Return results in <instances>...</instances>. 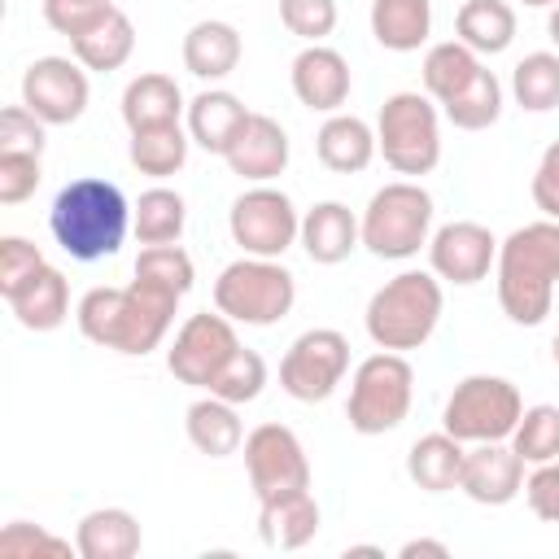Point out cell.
Returning a JSON list of instances; mask_svg holds the SVG:
<instances>
[{
    "mask_svg": "<svg viewBox=\"0 0 559 559\" xmlns=\"http://www.w3.org/2000/svg\"><path fill=\"white\" fill-rule=\"evenodd\" d=\"M183 297L148 284V280H131L127 288H87L74 306V323L79 332L100 345V349H114V354H153L170 323H175V310H179Z\"/></svg>",
    "mask_w": 559,
    "mask_h": 559,
    "instance_id": "1",
    "label": "cell"
},
{
    "mask_svg": "<svg viewBox=\"0 0 559 559\" xmlns=\"http://www.w3.org/2000/svg\"><path fill=\"white\" fill-rule=\"evenodd\" d=\"M493 284H498V306L511 323L520 328L546 323L559 284V223L537 218L515 227L507 240H498Z\"/></svg>",
    "mask_w": 559,
    "mask_h": 559,
    "instance_id": "2",
    "label": "cell"
},
{
    "mask_svg": "<svg viewBox=\"0 0 559 559\" xmlns=\"http://www.w3.org/2000/svg\"><path fill=\"white\" fill-rule=\"evenodd\" d=\"M48 231L74 262H100L114 258L131 231V205L118 183L79 175L70 179L48 210Z\"/></svg>",
    "mask_w": 559,
    "mask_h": 559,
    "instance_id": "3",
    "label": "cell"
},
{
    "mask_svg": "<svg viewBox=\"0 0 559 559\" xmlns=\"http://www.w3.org/2000/svg\"><path fill=\"white\" fill-rule=\"evenodd\" d=\"M441 306H445V293L432 271H397L371 293L362 323L376 349L406 354V349H419L437 332Z\"/></svg>",
    "mask_w": 559,
    "mask_h": 559,
    "instance_id": "4",
    "label": "cell"
},
{
    "mask_svg": "<svg viewBox=\"0 0 559 559\" xmlns=\"http://www.w3.org/2000/svg\"><path fill=\"white\" fill-rule=\"evenodd\" d=\"M376 144L397 175H432L441 162V105L428 92H393L380 105Z\"/></svg>",
    "mask_w": 559,
    "mask_h": 559,
    "instance_id": "5",
    "label": "cell"
},
{
    "mask_svg": "<svg viewBox=\"0 0 559 559\" xmlns=\"http://www.w3.org/2000/svg\"><path fill=\"white\" fill-rule=\"evenodd\" d=\"M297 301V280L280 258H236L214 280V310L245 328L280 323Z\"/></svg>",
    "mask_w": 559,
    "mask_h": 559,
    "instance_id": "6",
    "label": "cell"
},
{
    "mask_svg": "<svg viewBox=\"0 0 559 559\" xmlns=\"http://www.w3.org/2000/svg\"><path fill=\"white\" fill-rule=\"evenodd\" d=\"M362 249L389 262L415 258L432 236V197L415 179H397L371 192L362 218Z\"/></svg>",
    "mask_w": 559,
    "mask_h": 559,
    "instance_id": "7",
    "label": "cell"
},
{
    "mask_svg": "<svg viewBox=\"0 0 559 559\" xmlns=\"http://www.w3.org/2000/svg\"><path fill=\"white\" fill-rule=\"evenodd\" d=\"M411 397H415V367L406 362V354L376 349L354 367L345 419L358 437H384L411 415Z\"/></svg>",
    "mask_w": 559,
    "mask_h": 559,
    "instance_id": "8",
    "label": "cell"
},
{
    "mask_svg": "<svg viewBox=\"0 0 559 559\" xmlns=\"http://www.w3.org/2000/svg\"><path fill=\"white\" fill-rule=\"evenodd\" d=\"M524 415V397L507 376H463L454 384V393L445 397L441 411V428L450 437H459L463 445H480V441H511L515 424Z\"/></svg>",
    "mask_w": 559,
    "mask_h": 559,
    "instance_id": "9",
    "label": "cell"
},
{
    "mask_svg": "<svg viewBox=\"0 0 559 559\" xmlns=\"http://www.w3.org/2000/svg\"><path fill=\"white\" fill-rule=\"evenodd\" d=\"M227 231L249 258H284V249H293L301 236V214L288 192L271 183H253L231 201Z\"/></svg>",
    "mask_w": 559,
    "mask_h": 559,
    "instance_id": "10",
    "label": "cell"
},
{
    "mask_svg": "<svg viewBox=\"0 0 559 559\" xmlns=\"http://www.w3.org/2000/svg\"><path fill=\"white\" fill-rule=\"evenodd\" d=\"M236 349H240L236 323L223 310H214V314L201 310V314H188L183 328L175 332V341L166 349V371L188 389H210Z\"/></svg>",
    "mask_w": 559,
    "mask_h": 559,
    "instance_id": "11",
    "label": "cell"
},
{
    "mask_svg": "<svg viewBox=\"0 0 559 559\" xmlns=\"http://www.w3.org/2000/svg\"><path fill=\"white\" fill-rule=\"evenodd\" d=\"M349 371V341L336 328L301 332L280 358V389L293 402H328Z\"/></svg>",
    "mask_w": 559,
    "mask_h": 559,
    "instance_id": "12",
    "label": "cell"
},
{
    "mask_svg": "<svg viewBox=\"0 0 559 559\" xmlns=\"http://www.w3.org/2000/svg\"><path fill=\"white\" fill-rule=\"evenodd\" d=\"M245 472H249V489L258 493V502L262 498H275V493L310 489L306 445L284 424H258L245 437Z\"/></svg>",
    "mask_w": 559,
    "mask_h": 559,
    "instance_id": "13",
    "label": "cell"
},
{
    "mask_svg": "<svg viewBox=\"0 0 559 559\" xmlns=\"http://www.w3.org/2000/svg\"><path fill=\"white\" fill-rule=\"evenodd\" d=\"M87 70L74 57H35L22 74V105L48 122V127H70L87 109Z\"/></svg>",
    "mask_w": 559,
    "mask_h": 559,
    "instance_id": "14",
    "label": "cell"
},
{
    "mask_svg": "<svg viewBox=\"0 0 559 559\" xmlns=\"http://www.w3.org/2000/svg\"><path fill=\"white\" fill-rule=\"evenodd\" d=\"M493 262H498V240L485 223L454 218L428 236V271L445 284H459V288L480 284Z\"/></svg>",
    "mask_w": 559,
    "mask_h": 559,
    "instance_id": "15",
    "label": "cell"
},
{
    "mask_svg": "<svg viewBox=\"0 0 559 559\" xmlns=\"http://www.w3.org/2000/svg\"><path fill=\"white\" fill-rule=\"evenodd\" d=\"M459 489L480 507H507L524 493V459L511 441H480L463 459Z\"/></svg>",
    "mask_w": 559,
    "mask_h": 559,
    "instance_id": "16",
    "label": "cell"
},
{
    "mask_svg": "<svg viewBox=\"0 0 559 559\" xmlns=\"http://www.w3.org/2000/svg\"><path fill=\"white\" fill-rule=\"evenodd\" d=\"M288 157H293L288 131L271 114H249V122L240 127V135L223 153V162L231 166V175H240L245 183H271V179H280L288 170Z\"/></svg>",
    "mask_w": 559,
    "mask_h": 559,
    "instance_id": "17",
    "label": "cell"
},
{
    "mask_svg": "<svg viewBox=\"0 0 559 559\" xmlns=\"http://www.w3.org/2000/svg\"><path fill=\"white\" fill-rule=\"evenodd\" d=\"M293 96L314 114H341L349 100V61L328 44H306L293 57Z\"/></svg>",
    "mask_w": 559,
    "mask_h": 559,
    "instance_id": "18",
    "label": "cell"
},
{
    "mask_svg": "<svg viewBox=\"0 0 559 559\" xmlns=\"http://www.w3.org/2000/svg\"><path fill=\"white\" fill-rule=\"evenodd\" d=\"M297 245L306 249L310 262L336 266V262H345V258L362 245L358 214H354L345 201H314V205L301 214V236H297Z\"/></svg>",
    "mask_w": 559,
    "mask_h": 559,
    "instance_id": "19",
    "label": "cell"
},
{
    "mask_svg": "<svg viewBox=\"0 0 559 559\" xmlns=\"http://www.w3.org/2000/svg\"><path fill=\"white\" fill-rule=\"evenodd\" d=\"M70 52L92 74L122 70L131 61V52H135V26H131V17L118 4H109L100 17H92L83 31L70 35Z\"/></svg>",
    "mask_w": 559,
    "mask_h": 559,
    "instance_id": "20",
    "label": "cell"
},
{
    "mask_svg": "<svg viewBox=\"0 0 559 559\" xmlns=\"http://www.w3.org/2000/svg\"><path fill=\"white\" fill-rule=\"evenodd\" d=\"M13 319L26 328V332H57L66 319H70V284L57 266H39L31 280H22L13 293H4Z\"/></svg>",
    "mask_w": 559,
    "mask_h": 559,
    "instance_id": "21",
    "label": "cell"
},
{
    "mask_svg": "<svg viewBox=\"0 0 559 559\" xmlns=\"http://www.w3.org/2000/svg\"><path fill=\"white\" fill-rule=\"evenodd\" d=\"M319 520L323 515L310 489H293V493H275L258 502V537L271 550H301L306 542H314Z\"/></svg>",
    "mask_w": 559,
    "mask_h": 559,
    "instance_id": "22",
    "label": "cell"
},
{
    "mask_svg": "<svg viewBox=\"0 0 559 559\" xmlns=\"http://www.w3.org/2000/svg\"><path fill=\"white\" fill-rule=\"evenodd\" d=\"M240 52H245L240 31H236L231 22H218V17H205V22L188 26L183 48H179L183 70H188L192 79H201V83L227 79V74L240 66Z\"/></svg>",
    "mask_w": 559,
    "mask_h": 559,
    "instance_id": "23",
    "label": "cell"
},
{
    "mask_svg": "<svg viewBox=\"0 0 559 559\" xmlns=\"http://www.w3.org/2000/svg\"><path fill=\"white\" fill-rule=\"evenodd\" d=\"M253 109H245V100L227 87H205L201 96L188 100V135L192 144H201L205 153H227L231 140L240 135V127L249 122Z\"/></svg>",
    "mask_w": 559,
    "mask_h": 559,
    "instance_id": "24",
    "label": "cell"
},
{
    "mask_svg": "<svg viewBox=\"0 0 559 559\" xmlns=\"http://www.w3.org/2000/svg\"><path fill=\"white\" fill-rule=\"evenodd\" d=\"M314 153L332 175H362L380 153L376 127H367L358 114H328L314 135Z\"/></svg>",
    "mask_w": 559,
    "mask_h": 559,
    "instance_id": "25",
    "label": "cell"
},
{
    "mask_svg": "<svg viewBox=\"0 0 559 559\" xmlns=\"http://www.w3.org/2000/svg\"><path fill=\"white\" fill-rule=\"evenodd\" d=\"M140 542V520L127 507H96L74 528V555L83 559H135Z\"/></svg>",
    "mask_w": 559,
    "mask_h": 559,
    "instance_id": "26",
    "label": "cell"
},
{
    "mask_svg": "<svg viewBox=\"0 0 559 559\" xmlns=\"http://www.w3.org/2000/svg\"><path fill=\"white\" fill-rule=\"evenodd\" d=\"M183 432H188L192 450H201L205 459H227V454H236L245 445V424H240L236 406L214 397V393L197 397L183 411Z\"/></svg>",
    "mask_w": 559,
    "mask_h": 559,
    "instance_id": "27",
    "label": "cell"
},
{
    "mask_svg": "<svg viewBox=\"0 0 559 559\" xmlns=\"http://www.w3.org/2000/svg\"><path fill=\"white\" fill-rule=\"evenodd\" d=\"M183 92L170 74L162 70H148V74H135L127 87H122V122L127 131H144V127H162V122H179L183 114Z\"/></svg>",
    "mask_w": 559,
    "mask_h": 559,
    "instance_id": "28",
    "label": "cell"
},
{
    "mask_svg": "<svg viewBox=\"0 0 559 559\" xmlns=\"http://www.w3.org/2000/svg\"><path fill=\"white\" fill-rule=\"evenodd\" d=\"M463 459H467V445L441 428V432H428V437H419V441L411 445V454H406V476H411L424 493H450V489H459Z\"/></svg>",
    "mask_w": 559,
    "mask_h": 559,
    "instance_id": "29",
    "label": "cell"
},
{
    "mask_svg": "<svg viewBox=\"0 0 559 559\" xmlns=\"http://www.w3.org/2000/svg\"><path fill=\"white\" fill-rule=\"evenodd\" d=\"M454 39L480 57H498L515 39V9L507 0H463L454 13Z\"/></svg>",
    "mask_w": 559,
    "mask_h": 559,
    "instance_id": "30",
    "label": "cell"
},
{
    "mask_svg": "<svg viewBox=\"0 0 559 559\" xmlns=\"http://www.w3.org/2000/svg\"><path fill=\"white\" fill-rule=\"evenodd\" d=\"M371 35L389 52H415L432 35V0H371Z\"/></svg>",
    "mask_w": 559,
    "mask_h": 559,
    "instance_id": "31",
    "label": "cell"
},
{
    "mask_svg": "<svg viewBox=\"0 0 559 559\" xmlns=\"http://www.w3.org/2000/svg\"><path fill=\"white\" fill-rule=\"evenodd\" d=\"M480 52H472L463 39H441V44H432L428 52H424V66H419V74H424V92L437 100V105H445V100H454L476 74H480Z\"/></svg>",
    "mask_w": 559,
    "mask_h": 559,
    "instance_id": "32",
    "label": "cell"
},
{
    "mask_svg": "<svg viewBox=\"0 0 559 559\" xmlns=\"http://www.w3.org/2000/svg\"><path fill=\"white\" fill-rule=\"evenodd\" d=\"M188 144H192V135H188L179 122H162V127L131 131L127 157H131V166H135L140 175H148V179H170V175L183 170Z\"/></svg>",
    "mask_w": 559,
    "mask_h": 559,
    "instance_id": "33",
    "label": "cell"
},
{
    "mask_svg": "<svg viewBox=\"0 0 559 559\" xmlns=\"http://www.w3.org/2000/svg\"><path fill=\"white\" fill-rule=\"evenodd\" d=\"M188 223V205L175 188H148L140 192V201L131 205V231L140 245H175L183 236Z\"/></svg>",
    "mask_w": 559,
    "mask_h": 559,
    "instance_id": "34",
    "label": "cell"
},
{
    "mask_svg": "<svg viewBox=\"0 0 559 559\" xmlns=\"http://www.w3.org/2000/svg\"><path fill=\"white\" fill-rule=\"evenodd\" d=\"M498 114H502V83H498V74L485 70V66H480V74H476L454 100L441 105V118H445L450 127H459V131H485V127L498 122Z\"/></svg>",
    "mask_w": 559,
    "mask_h": 559,
    "instance_id": "35",
    "label": "cell"
},
{
    "mask_svg": "<svg viewBox=\"0 0 559 559\" xmlns=\"http://www.w3.org/2000/svg\"><path fill=\"white\" fill-rule=\"evenodd\" d=\"M511 96L528 114H546L559 105V52H528L511 70Z\"/></svg>",
    "mask_w": 559,
    "mask_h": 559,
    "instance_id": "36",
    "label": "cell"
},
{
    "mask_svg": "<svg viewBox=\"0 0 559 559\" xmlns=\"http://www.w3.org/2000/svg\"><path fill=\"white\" fill-rule=\"evenodd\" d=\"M135 280H148L175 297H188L192 280H197V266H192V253L175 240V245H144L140 258H135Z\"/></svg>",
    "mask_w": 559,
    "mask_h": 559,
    "instance_id": "37",
    "label": "cell"
},
{
    "mask_svg": "<svg viewBox=\"0 0 559 559\" xmlns=\"http://www.w3.org/2000/svg\"><path fill=\"white\" fill-rule=\"evenodd\" d=\"M511 445L524 463H555L559 459V406H550V402L524 406V415L511 432Z\"/></svg>",
    "mask_w": 559,
    "mask_h": 559,
    "instance_id": "38",
    "label": "cell"
},
{
    "mask_svg": "<svg viewBox=\"0 0 559 559\" xmlns=\"http://www.w3.org/2000/svg\"><path fill=\"white\" fill-rule=\"evenodd\" d=\"M262 389H266V358H262L258 349L240 345V349L231 354V362L218 371V380H214L205 393H214V397H223V402H231V406H245V402H258Z\"/></svg>",
    "mask_w": 559,
    "mask_h": 559,
    "instance_id": "39",
    "label": "cell"
},
{
    "mask_svg": "<svg viewBox=\"0 0 559 559\" xmlns=\"http://www.w3.org/2000/svg\"><path fill=\"white\" fill-rule=\"evenodd\" d=\"M280 22L306 44H323L336 31V0H280Z\"/></svg>",
    "mask_w": 559,
    "mask_h": 559,
    "instance_id": "40",
    "label": "cell"
},
{
    "mask_svg": "<svg viewBox=\"0 0 559 559\" xmlns=\"http://www.w3.org/2000/svg\"><path fill=\"white\" fill-rule=\"evenodd\" d=\"M74 546L57 533H48L44 524H31V520H9L4 533H0V555L9 559H31V555H70Z\"/></svg>",
    "mask_w": 559,
    "mask_h": 559,
    "instance_id": "41",
    "label": "cell"
},
{
    "mask_svg": "<svg viewBox=\"0 0 559 559\" xmlns=\"http://www.w3.org/2000/svg\"><path fill=\"white\" fill-rule=\"evenodd\" d=\"M44 179L39 153H0V205H22Z\"/></svg>",
    "mask_w": 559,
    "mask_h": 559,
    "instance_id": "42",
    "label": "cell"
},
{
    "mask_svg": "<svg viewBox=\"0 0 559 559\" xmlns=\"http://www.w3.org/2000/svg\"><path fill=\"white\" fill-rule=\"evenodd\" d=\"M44 127L26 105H9L0 114V153H44Z\"/></svg>",
    "mask_w": 559,
    "mask_h": 559,
    "instance_id": "43",
    "label": "cell"
},
{
    "mask_svg": "<svg viewBox=\"0 0 559 559\" xmlns=\"http://www.w3.org/2000/svg\"><path fill=\"white\" fill-rule=\"evenodd\" d=\"M44 266L39 245H31L26 236H4L0 240V293H13L22 280H31Z\"/></svg>",
    "mask_w": 559,
    "mask_h": 559,
    "instance_id": "44",
    "label": "cell"
},
{
    "mask_svg": "<svg viewBox=\"0 0 559 559\" xmlns=\"http://www.w3.org/2000/svg\"><path fill=\"white\" fill-rule=\"evenodd\" d=\"M524 502L537 520L559 524V459L555 463H533V472L524 476Z\"/></svg>",
    "mask_w": 559,
    "mask_h": 559,
    "instance_id": "45",
    "label": "cell"
},
{
    "mask_svg": "<svg viewBox=\"0 0 559 559\" xmlns=\"http://www.w3.org/2000/svg\"><path fill=\"white\" fill-rule=\"evenodd\" d=\"M533 205L542 210V218H555L559 223V140L546 144V153L537 157V170H533Z\"/></svg>",
    "mask_w": 559,
    "mask_h": 559,
    "instance_id": "46",
    "label": "cell"
},
{
    "mask_svg": "<svg viewBox=\"0 0 559 559\" xmlns=\"http://www.w3.org/2000/svg\"><path fill=\"white\" fill-rule=\"evenodd\" d=\"M114 0H44V22L57 31V35H74V31H83L92 17H100L105 9H109Z\"/></svg>",
    "mask_w": 559,
    "mask_h": 559,
    "instance_id": "47",
    "label": "cell"
},
{
    "mask_svg": "<svg viewBox=\"0 0 559 559\" xmlns=\"http://www.w3.org/2000/svg\"><path fill=\"white\" fill-rule=\"evenodd\" d=\"M419 555H432V559H445L450 546L445 542H432V537H411L397 546V559H419Z\"/></svg>",
    "mask_w": 559,
    "mask_h": 559,
    "instance_id": "48",
    "label": "cell"
},
{
    "mask_svg": "<svg viewBox=\"0 0 559 559\" xmlns=\"http://www.w3.org/2000/svg\"><path fill=\"white\" fill-rule=\"evenodd\" d=\"M546 35H550V44L559 48V4L550 9V17H546Z\"/></svg>",
    "mask_w": 559,
    "mask_h": 559,
    "instance_id": "49",
    "label": "cell"
},
{
    "mask_svg": "<svg viewBox=\"0 0 559 559\" xmlns=\"http://www.w3.org/2000/svg\"><path fill=\"white\" fill-rule=\"evenodd\" d=\"M349 555H384V550H380V546H345V559H349Z\"/></svg>",
    "mask_w": 559,
    "mask_h": 559,
    "instance_id": "50",
    "label": "cell"
},
{
    "mask_svg": "<svg viewBox=\"0 0 559 559\" xmlns=\"http://www.w3.org/2000/svg\"><path fill=\"white\" fill-rule=\"evenodd\" d=\"M520 4H528V9H555L559 0H520Z\"/></svg>",
    "mask_w": 559,
    "mask_h": 559,
    "instance_id": "51",
    "label": "cell"
},
{
    "mask_svg": "<svg viewBox=\"0 0 559 559\" xmlns=\"http://www.w3.org/2000/svg\"><path fill=\"white\" fill-rule=\"evenodd\" d=\"M550 354H555V367H559V332H555V341H550Z\"/></svg>",
    "mask_w": 559,
    "mask_h": 559,
    "instance_id": "52",
    "label": "cell"
}]
</instances>
